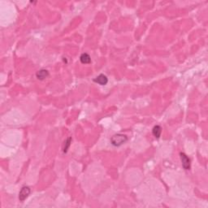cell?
Instances as JSON below:
<instances>
[{
    "label": "cell",
    "instance_id": "cell-1",
    "mask_svg": "<svg viewBox=\"0 0 208 208\" xmlns=\"http://www.w3.org/2000/svg\"><path fill=\"white\" fill-rule=\"evenodd\" d=\"M127 141H128L127 136L121 134H115L111 138V143L114 146H120L123 144H125Z\"/></svg>",
    "mask_w": 208,
    "mask_h": 208
},
{
    "label": "cell",
    "instance_id": "cell-2",
    "mask_svg": "<svg viewBox=\"0 0 208 208\" xmlns=\"http://www.w3.org/2000/svg\"><path fill=\"white\" fill-rule=\"evenodd\" d=\"M30 194V187L28 186H24L22 187V189L20 191V193H19V199L21 202H23L24 200L26 199L27 198L29 197V195Z\"/></svg>",
    "mask_w": 208,
    "mask_h": 208
},
{
    "label": "cell",
    "instance_id": "cell-3",
    "mask_svg": "<svg viewBox=\"0 0 208 208\" xmlns=\"http://www.w3.org/2000/svg\"><path fill=\"white\" fill-rule=\"evenodd\" d=\"M181 160L182 166L185 170H189L190 168V159L184 153H181Z\"/></svg>",
    "mask_w": 208,
    "mask_h": 208
},
{
    "label": "cell",
    "instance_id": "cell-4",
    "mask_svg": "<svg viewBox=\"0 0 208 208\" xmlns=\"http://www.w3.org/2000/svg\"><path fill=\"white\" fill-rule=\"evenodd\" d=\"M94 81L96 82V83L99 84V85H101V86H106L107 82H108V79L105 75L100 74L97 77L94 79Z\"/></svg>",
    "mask_w": 208,
    "mask_h": 208
},
{
    "label": "cell",
    "instance_id": "cell-5",
    "mask_svg": "<svg viewBox=\"0 0 208 208\" xmlns=\"http://www.w3.org/2000/svg\"><path fill=\"white\" fill-rule=\"evenodd\" d=\"M36 76H37V78L38 79V80H44V79H46V77H48V76H49V72L47 71V70H46V69H41V70H39L38 72H37V74H36Z\"/></svg>",
    "mask_w": 208,
    "mask_h": 208
},
{
    "label": "cell",
    "instance_id": "cell-6",
    "mask_svg": "<svg viewBox=\"0 0 208 208\" xmlns=\"http://www.w3.org/2000/svg\"><path fill=\"white\" fill-rule=\"evenodd\" d=\"M161 133H162V128L159 125H155V127L153 128V130H152V134L154 135V137L155 138L159 139L160 137Z\"/></svg>",
    "mask_w": 208,
    "mask_h": 208
},
{
    "label": "cell",
    "instance_id": "cell-7",
    "mask_svg": "<svg viewBox=\"0 0 208 208\" xmlns=\"http://www.w3.org/2000/svg\"><path fill=\"white\" fill-rule=\"evenodd\" d=\"M80 62L84 63V64H87V63H89L91 62V59H90V56L86 53H83L80 57Z\"/></svg>",
    "mask_w": 208,
    "mask_h": 208
},
{
    "label": "cell",
    "instance_id": "cell-8",
    "mask_svg": "<svg viewBox=\"0 0 208 208\" xmlns=\"http://www.w3.org/2000/svg\"><path fill=\"white\" fill-rule=\"evenodd\" d=\"M71 142H72L71 137L68 138V140L65 142V145H64V147H63V152H64V153H66V152L68 151V149H69V146H70V143H71Z\"/></svg>",
    "mask_w": 208,
    "mask_h": 208
}]
</instances>
